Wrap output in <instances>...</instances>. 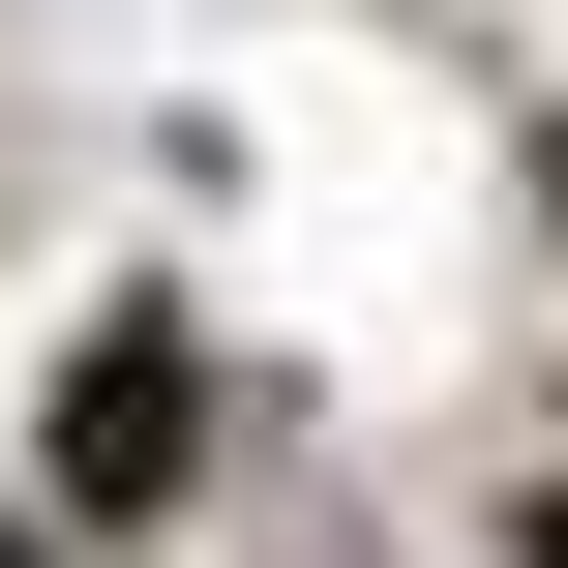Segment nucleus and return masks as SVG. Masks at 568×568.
Masks as SVG:
<instances>
[{"instance_id":"f257e3e1","label":"nucleus","mask_w":568,"mask_h":568,"mask_svg":"<svg viewBox=\"0 0 568 568\" xmlns=\"http://www.w3.org/2000/svg\"><path fill=\"white\" fill-rule=\"evenodd\" d=\"M180 449H210V359L180 329H90L60 359V509H180Z\"/></svg>"},{"instance_id":"f03ea898","label":"nucleus","mask_w":568,"mask_h":568,"mask_svg":"<svg viewBox=\"0 0 568 568\" xmlns=\"http://www.w3.org/2000/svg\"><path fill=\"white\" fill-rule=\"evenodd\" d=\"M539 568H568V479H539Z\"/></svg>"},{"instance_id":"7ed1b4c3","label":"nucleus","mask_w":568,"mask_h":568,"mask_svg":"<svg viewBox=\"0 0 568 568\" xmlns=\"http://www.w3.org/2000/svg\"><path fill=\"white\" fill-rule=\"evenodd\" d=\"M0 568H30V539H0Z\"/></svg>"}]
</instances>
